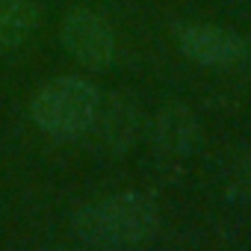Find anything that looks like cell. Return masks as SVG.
<instances>
[{
  "mask_svg": "<svg viewBox=\"0 0 251 251\" xmlns=\"http://www.w3.org/2000/svg\"><path fill=\"white\" fill-rule=\"evenodd\" d=\"M160 207L145 192H112L71 213V233L92 248H136L157 236Z\"/></svg>",
  "mask_w": 251,
  "mask_h": 251,
  "instance_id": "1",
  "label": "cell"
},
{
  "mask_svg": "<svg viewBox=\"0 0 251 251\" xmlns=\"http://www.w3.org/2000/svg\"><path fill=\"white\" fill-rule=\"evenodd\" d=\"M145 115L142 106L130 95H100L98 112L89 124V130L83 133L86 145L95 154L103 157H124L145 133Z\"/></svg>",
  "mask_w": 251,
  "mask_h": 251,
  "instance_id": "3",
  "label": "cell"
},
{
  "mask_svg": "<svg viewBox=\"0 0 251 251\" xmlns=\"http://www.w3.org/2000/svg\"><path fill=\"white\" fill-rule=\"evenodd\" d=\"M42 24L39 0H0V53L18 50Z\"/></svg>",
  "mask_w": 251,
  "mask_h": 251,
  "instance_id": "7",
  "label": "cell"
},
{
  "mask_svg": "<svg viewBox=\"0 0 251 251\" xmlns=\"http://www.w3.org/2000/svg\"><path fill=\"white\" fill-rule=\"evenodd\" d=\"M177 50L195 62L198 68L210 71H230L251 59V45L230 27L219 24H183L175 33Z\"/></svg>",
  "mask_w": 251,
  "mask_h": 251,
  "instance_id": "5",
  "label": "cell"
},
{
  "mask_svg": "<svg viewBox=\"0 0 251 251\" xmlns=\"http://www.w3.org/2000/svg\"><path fill=\"white\" fill-rule=\"evenodd\" d=\"M59 42L65 53L89 71H106L118 53V42L109 21L89 6H74L62 15Z\"/></svg>",
  "mask_w": 251,
  "mask_h": 251,
  "instance_id": "4",
  "label": "cell"
},
{
  "mask_svg": "<svg viewBox=\"0 0 251 251\" xmlns=\"http://www.w3.org/2000/svg\"><path fill=\"white\" fill-rule=\"evenodd\" d=\"M145 133H148V139H151L157 154L180 160V157H189L198 148L201 124H198V115L192 112L189 103L166 100L154 112V118L145 124Z\"/></svg>",
  "mask_w": 251,
  "mask_h": 251,
  "instance_id": "6",
  "label": "cell"
},
{
  "mask_svg": "<svg viewBox=\"0 0 251 251\" xmlns=\"http://www.w3.org/2000/svg\"><path fill=\"white\" fill-rule=\"evenodd\" d=\"M98 103L100 92L92 80L77 74H59L39 86L30 100V118L45 136L74 142L83 139V133L89 130Z\"/></svg>",
  "mask_w": 251,
  "mask_h": 251,
  "instance_id": "2",
  "label": "cell"
}]
</instances>
